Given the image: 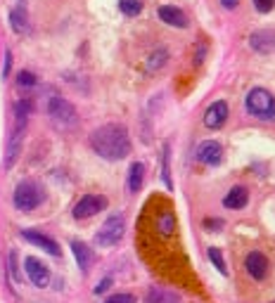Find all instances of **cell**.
<instances>
[{
  "instance_id": "ba28073f",
  "label": "cell",
  "mask_w": 275,
  "mask_h": 303,
  "mask_svg": "<svg viewBox=\"0 0 275 303\" xmlns=\"http://www.w3.org/2000/svg\"><path fill=\"white\" fill-rule=\"evenodd\" d=\"M245 268H247L249 277H254V279H266L268 275V258L263 256L261 251H249L247 258H245Z\"/></svg>"
},
{
  "instance_id": "4fadbf2b",
  "label": "cell",
  "mask_w": 275,
  "mask_h": 303,
  "mask_svg": "<svg viewBox=\"0 0 275 303\" xmlns=\"http://www.w3.org/2000/svg\"><path fill=\"white\" fill-rule=\"evenodd\" d=\"M24 128L27 126H17L14 133L10 135V142H7V152H5V168H12L17 157H19V149H22V140H24Z\"/></svg>"
},
{
  "instance_id": "3957f363",
  "label": "cell",
  "mask_w": 275,
  "mask_h": 303,
  "mask_svg": "<svg viewBox=\"0 0 275 303\" xmlns=\"http://www.w3.org/2000/svg\"><path fill=\"white\" fill-rule=\"evenodd\" d=\"M43 199H45V192L36 180H22L14 190L12 201L14 209H19V211H33L36 206L43 204Z\"/></svg>"
},
{
  "instance_id": "9a60e30c",
  "label": "cell",
  "mask_w": 275,
  "mask_h": 303,
  "mask_svg": "<svg viewBox=\"0 0 275 303\" xmlns=\"http://www.w3.org/2000/svg\"><path fill=\"white\" fill-rule=\"evenodd\" d=\"M71 251H74V258H76L79 268H81L83 273H88V270H90V265H93V261H95V253H93V249H90L88 244L79 242V239H74V242H71Z\"/></svg>"
},
{
  "instance_id": "2e32d148",
  "label": "cell",
  "mask_w": 275,
  "mask_h": 303,
  "mask_svg": "<svg viewBox=\"0 0 275 303\" xmlns=\"http://www.w3.org/2000/svg\"><path fill=\"white\" fill-rule=\"evenodd\" d=\"M249 201V190L247 187H233L228 194H225V199H223V206L225 209H245Z\"/></svg>"
},
{
  "instance_id": "5bb4252c",
  "label": "cell",
  "mask_w": 275,
  "mask_h": 303,
  "mask_svg": "<svg viewBox=\"0 0 275 303\" xmlns=\"http://www.w3.org/2000/svg\"><path fill=\"white\" fill-rule=\"evenodd\" d=\"M157 14H159V19H162L164 24H168V27H176V28L188 27V17L183 14V10L173 7V5H162Z\"/></svg>"
},
{
  "instance_id": "5b68a950",
  "label": "cell",
  "mask_w": 275,
  "mask_h": 303,
  "mask_svg": "<svg viewBox=\"0 0 275 303\" xmlns=\"http://www.w3.org/2000/svg\"><path fill=\"white\" fill-rule=\"evenodd\" d=\"M48 114H50V119L55 121L57 126H64V128H69V126H74V123L79 121V114H76V107L71 105L69 100H64V97H59V95H55V97H50V102H48Z\"/></svg>"
},
{
  "instance_id": "7c38bea8",
  "label": "cell",
  "mask_w": 275,
  "mask_h": 303,
  "mask_svg": "<svg viewBox=\"0 0 275 303\" xmlns=\"http://www.w3.org/2000/svg\"><path fill=\"white\" fill-rule=\"evenodd\" d=\"M249 45H251V50H256L261 55L275 53V31H256V33H251Z\"/></svg>"
},
{
  "instance_id": "9c48e42d",
  "label": "cell",
  "mask_w": 275,
  "mask_h": 303,
  "mask_svg": "<svg viewBox=\"0 0 275 303\" xmlns=\"http://www.w3.org/2000/svg\"><path fill=\"white\" fill-rule=\"evenodd\" d=\"M22 237L27 239V242H31V244H36L38 249L48 251L50 256H59V253H62V249H59V244H57L55 239L48 237V235H43V232H38V230H24Z\"/></svg>"
},
{
  "instance_id": "484cf974",
  "label": "cell",
  "mask_w": 275,
  "mask_h": 303,
  "mask_svg": "<svg viewBox=\"0 0 275 303\" xmlns=\"http://www.w3.org/2000/svg\"><path fill=\"white\" fill-rule=\"evenodd\" d=\"M10 275L17 284H22V275H19V265H17V251H10Z\"/></svg>"
},
{
  "instance_id": "30bf717a",
  "label": "cell",
  "mask_w": 275,
  "mask_h": 303,
  "mask_svg": "<svg viewBox=\"0 0 275 303\" xmlns=\"http://www.w3.org/2000/svg\"><path fill=\"white\" fill-rule=\"evenodd\" d=\"M220 159H223V147L219 142L206 140L197 147V161H202L206 166H216V164H220Z\"/></svg>"
},
{
  "instance_id": "d6a6232c",
  "label": "cell",
  "mask_w": 275,
  "mask_h": 303,
  "mask_svg": "<svg viewBox=\"0 0 275 303\" xmlns=\"http://www.w3.org/2000/svg\"><path fill=\"white\" fill-rule=\"evenodd\" d=\"M220 2H223V7H225V10H235L240 0H220Z\"/></svg>"
},
{
  "instance_id": "8fae6325",
  "label": "cell",
  "mask_w": 275,
  "mask_h": 303,
  "mask_svg": "<svg viewBox=\"0 0 275 303\" xmlns=\"http://www.w3.org/2000/svg\"><path fill=\"white\" fill-rule=\"evenodd\" d=\"M225 119H228V105H225L223 100H219V102H214V105L206 109L204 126L211 128V131H216V128H220V126L225 123Z\"/></svg>"
},
{
  "instance_id": "4dcf8cb0",
  "label": "cell",
  "mask_w": 275,
  "mask_h": 303,
  "mask_svg": "<svg viewBox=\"0 0 275 303\" xmlns=\"http://www.w3.org/2000/svg\"><path fill=\"white\" fill-rule=\"evenodd\" d=\"M10 69H12V53L7 50V53H5V66H2V79L10 76Z\"/></svg>"
},
{
  "instance_id": "e0dca14e",
  "label": "cell",
  "mask_w": 275,
  "mask_h": 303,
  "mask_svg": "<svg viewBox=\"0 0 275 303\" xmlns=\"http://www.w3.org/2000/svg\"><path fill=\"white\" fill-rule=\"evenodd\" d=\"M145 303H180V296L176 291L164 289V287H152V289L147 291Z\"/></svg>"
},
{
  "instance_id": "4316f807",
  "label": "cell",
  "mask_w": 275,
  "mask_h": 303,
  "mask_svg": "<svg viewBox=\"0 0 275 303\" xmlns=\"http://www.w3.org/2000/svg\"><path fill=\"white\" fill-rule=\"evenodd\" d=\"M17 83H19L22 88H31V85H36L38 81H36V76H33L31 71H19V79H17Z\"/></svg>"
},
{
  "instance_id": "d4e9b609",
  "label": "cell",
  "mask_w": 275,
  "mask_h": 303,
  "mask_svg": "<svg viewBox=\"0 0 275 303\" xmlns=\"http://www.w3.org/2000/svg\"><path fill=\"white\" fill-rule=\"evenodd\" d=\"M166 57H168V55H166V50H159V53H154L150 57V62H147V69H150V71H157V69H162V66L166 64Z\"/></svg>"
},
{
  "instance_id": "6da1fadb",
  "label": "cell",
  "mask_w": 275,
  "mask_h": 303,
  "mask_svg": "<svg viewBox=\"0 0 275 303\" xmlns=\"http://www.w3.org/2000/svg\"><path fill=\"white\" fill-rule=\"evenodd\" d=\"M90 147L107 161H121L131 154V135L124 123H105L90 133Z\"/></svg>"
},
{
  "instance_id": "ac0fdd59",
  "label": "cell",
  "mask_w": 275,
  "mask_h": 303,
  "mask_svg": "<svg viewBox=\"0 0 275 303\" xmlns=\"http://www.w3.org/2000/svg\"><path fill=\"white\" fill-rule=\"evenodd\" d=\"M142 180H145V166H142L140 161L131 164V168H128V192H131V194L140 192Z\"/></svg>"
},
{
  "instance_id": "52a82bcc",
  "label": "cell",
  "mask_w": 275,
  "mask_h": 303,
  "mask_svg": "<svg viewBox=\"0 0 275 303\" xmlns=\"http://www.w3.org/2000/svg\"><path fill=\"white\" fill-rule=\"evenodd\" d=\"M24 270H27V277L31 279V284L33 287H48V282H50V270H48V265L38 261L36 256H28L27 261H24Z\"/></svg>"
},
{
  "instance_id": "83f0119b",
  "label": "cell",
  "mask_w": 275,
  "mask_h": 303,
  "mask_svg": "<svg viewBox=\"0 0 275 303\" xmlns=\"http://www.w3.org/2000/svg\"><path fill=\"white\" fill-rule=\"evenodd\" d=\"M105 303H136V296L133 294H114Z\"/></svg>"
},
{
  "instance_id": "f546056e",
  "label": "cell",
  "mask_w": 275,
  "mask_h": 303,
  "mask_svg": "<svg viewBox=\"0 0 275 303\" xmlns=\"http://www.w3.org/2000/svg\"><path fill=\"white\" fill-rule=\"evenodd\" d=\"M204 227L209 230V232H216L219 227H223V220H220V218H206V220H204Z\"/></svg>"
},
{
  "instance_id": "7402d4cb",
  "label": "cell",
  "mask_w": 275,
  "mask_h": 303,
  "mask_svg": "<svg viewBox=\"0 0 275 303\" xmlns=\"http://www.w3.org/2000/svg\"><path fill=\"white\" fill-rule=\"evenodd\" d=\"M209 261L216 265V270H219L223 277L228 275V268H225V261H223V253H220V249H216V247H209Z\"/></svg>"
},
{
  "instance_id": "cb8c5ba5",
  "label": "cell",
  "mask_w": 275,
  "mask_h": 303,
  "mask_svg": "<svg viewBox=\"0 0 275 303\" xmlns=\"http://www.w3.org/2000/svg\"><path fill=\"white\" fill-rule=\"evenodd\" d=\"M119 10H121L126 17H136V14L142 10V2H140V0H121V2H119Z\"/></svg>"
},
{
  "instance_id": "f1b7e54d",
  "label": "cell",
  "mask_w": 275,
  "mask_h": 303,
  "mask_svg": "<svg viewBox=\"0 0 275 303\" xmlns=\"http://www.w3.org/2000/svg\"><path fill=\"white\" fill-rule=\"evenodd\" d=\"M254 7L261 14H268L275 7V0H254Z\"/></svg>"
},
{
  "instance_id": "44dd1931",
  "label": "cell",
  "mask_w": 275,
  "mask_h": 303,
  "mask_svg": "<svg viewBox=\"0 0 275 303\" xmlns=\"http://www.w3.org/2000/svg\"><path fill=\"white\" fill-rule=\"evenodd\" d=\"M14 114H17V126H27V119L31 114V102L28 100H19L14 105Z\"/></svg>"
},
{
  "instance_id": "8992f818",
  "label": "cell",
  "mask_w": 275,
  "mask_h": 303,
  "mask_svg": "<svg viewBox=\"0 0 275 303\" xmlns=\"http://www.w3.org/2000/svg\"><path fill=\"white\" fill-rule=\"evenodd\" d=\"M107 209V197H102V194H85V197L74 206V218H90V216H95V213L105 211Z\"/></svg>"
},
{
  "instance_id": "7a4b0ae2",
  "label": "cell",
  "mask_w": 275,
  "mask_h": 303,
  "mask_svg": "<svg viewBox=\"0 0 275 303\" xmlns=\"http://www.w3.org/2000/svg\"><path fill=\"white\" fill-rule=\"evenodd\" d=\"M245 109L249 116L261 121H275V97L266 88H251L245 97Z\"/></svg>"
},
{
  "instance_id": "ffe728a7",
  "label": "cell",
  "mask_w": 275,
  "mask_h": 303,
  "mask_svg": "<svg viewBox=\"0 0 275 303\" xmlns=\"http://www.w3.org/2000/svg\"><path fill=\"white\" fill-rule=\"evenodd\" d=\"M159 230H162L164 237H171V235H173V230H176V218H173L171 211H164L159 216Z\"/></svg>"
},
{
  "instance_id": "277c9868",
  "label": "cell",
  "mask_w": 275,
  "mask_h": 303,
  "mask_svg": "<svg viewBox=\"0 0 275 303\" xmlns=\"http://www.w3.org/2000/svg\"><path fill=\"white\" fill-rule=\"evenodd\" d=\"M124 230H126L124 216H121V213H114V216H110V218L102 223V227L97 230L95 244L97 247H114L119 239L124 237Z\"/></svg>"
},
{
  "instance_id": "1f68e13d",
  "label": "cell",
  "mask_w": 275,
  "mask_h": 303,
  "mask_svg": "<svg viewBox=\"0 0 275 303\" xmlns=\"http://www.w3.org/2000/svg\"><path fill=\"white\" fill-rule=\"evenodd\" d=\"M110 284H111V277H105V279H102V282H100V284L95 287V294H102V291H107V289H110Z\"/></svg>"
},
{
  "instance_id": "603a6c76",
  "label": "cell",
  "mask_w": 275,
  "mask_h": 303,
  "mask_svg": "<svg viewBox=\"0 0 275 303\" xmlns=\"http://www.w3.org/2000/svg\"><path fill=\"white\" fill-rule=\"evenodd\" d=\"M168 157H171V145H164V154H162V178H164L166 187L171 190L173 183H171V171H168Z\"/></svg>"
},
{
  "instance_id": "d6986e66",
  "label": "cell",
  "mask_w": 275,
  "mask_h": 303,
  "mask_svg": "<svg viewBox=\"0 0 275 303\" xmlns=\"http://www.w3.org/2000/svg\"><path fill=\"white\" fill-rule=\"evenodd\" d=\"M10 27H12L14 33H27L28 31V19H27V10H24V5L14 7L12 12H10Z\"/></svg>"
}]
</instances>
